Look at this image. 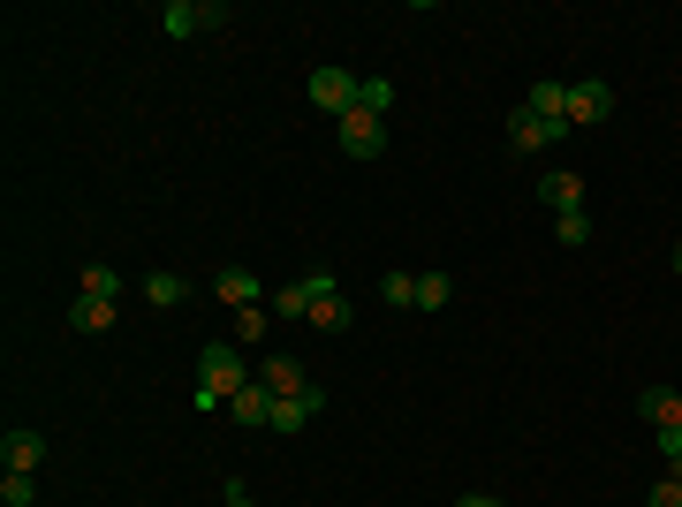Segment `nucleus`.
<instances>
[{"instance_id":"nucleus-1","label":"nucleus","mask_w":682,"mask_h":507,"mask_svg":"<svg viewBox=\"0 0 682 507\" xmlns=\"http://www.w3.org/2000/svg\"><path fill=\"white\" fill-rule=\"evenodd\" d=\"M235 386H251L243 348H235V341H205V348H198V402H205V409H228Z\"/></svg>"},{"instance_id":"nucleus-2","label":"nucleus","mask_w":682,"mask_h":507,"mask_svg":"<svg viewBox=\"0 0 682 507\" xmlns=\"http://www.w3.org/2000/svg\"><path fill=\"white\" fill-rule=\"evenodd\" d=\"M303 288H311V318H303V326H319V334H349V326H357V311H349L334 273H303Z\"/></svg>"},{"instance_id":"nucleus-3","label":"nucleus","mask_w":682,"mask_h":507,"mask_svg":"<svg viewBox=\"0 0 682 507\" xmlns=\"http://www.w3.org/2000/svg\"><path fill=\"white\" fill-rule=\"evenodd\" d=\"M357 84H364V77H349V69H334V61H319V69H311V107H319V114H349V107H357Z\"/></svg>"},{"instance_id":"nucleus-4","label":"nucleus","mask_w":682,"mask_h":507,"mask_svg":"<svg viewBox=\"0 0 682 507\" xmlns=\"http://www.w3.org/2000/svg\"><path fill=\"white\" fill-rule=\"evenodd\" d=\"M334 136H341L349 160H380V152H387V122H380V114H364V107H349V114L334 122Z\"/></svg>"},{"instance_id":"nucleus-5","label":"nucleus","mask_w":682,"mask_h":507,"mask_svg":"<svg viewBox=\"0 0 682 507\" xmlns=\"http://www.w3.org/2000/svg\"><path fill=\"white\" fill-rule=\"evenodd\" d=\"M213 23H228V8H220V0H205V8L168 0V8H160V31H168V39H198V31H213Z\"/></svg>"},{"instance_id":"nucleus-6","label":"nucleus","mask_w":682,"mask_h":507,"mask_svg":"<svg viewBox=\"0 0 682 507\" xmlns=\"http://www.w3.org/2000/svg\"><path fill=\"white\" fill-rule=\"evenodd\" d=\"M319 409H327V394H319V386H311V394H289V402H273V417H265V432L297 439V432H303L311 417H319Z\"/></svg>"},{"instance_id":"nucleus-7","label":"nucleus","mask_w":682,"mask_h":507,"mask_svg":"<svg viewBox=\"0 0 682 507\" xmlns=\"http://www.w3.org/2000/svg\"><path fill=\"white\" fill-rule=\"evenodd\" d=\"M606 114H614V84H599V77L569 84V129L576 122H606Z\"/></svg>"},{"instance_id":"nucleus-8","label":"nucleus","mask_w":682,"mask_h":507,"mask_svg":"<svg viewBox=\"0 0 682 507\" xmlns=\"http://www.w3.org/2000/svg\"><path fill=\"white\" fill-rule=\"evenodd\" d=\"M258 386H265L273 402H289V394H311V379H303L297 356H265V364H258Z\"/></svg>"},{"instance_id":"nucleus-9","label":"nucleus","mask_w":682,"mask_h":507,"mask_svg":"<svg viewBox=\"0 0 682 507\" xmlns=\"http://www.w3.org/2000/svg\"><path fill=\"white\" fill-rule=\"evenodd\" d=\"M228 417H235V424H243V432H258V424H265V417H273V394H265V386H235V394H228Z\"/></svg>"},{"instance_id":"nucleus-10","label":"nucleus","mask_w":682,"mask_h":507,"mask_svg":"<svg viewBox=\"0 0 682 507\" xmlns=\"http://www.w3.org/2000/svg\"><path fill=\"white\" fill-rule=\"evenodd\" d=\"M561 136H569V129L539 122V114H523V107L509 114V144H515V152H539V144H561Z\"/></svg>"},{"instance_id":"nucleus-11","label":"nucleus","mask_w":682,"mask_h":507,"mask_svg":"<svg viewBox=\"0 0 682 507\" xmlns=\"http://www.w3.org/2000/svg\"><path fill=\"white\" fill-rule=\"evenodd\" d=\"M523 114H539V122L569 129V84H531V91H523Z\"/></svg>"},{"instance_id":"nucleus-12","label":"nucleus","mask_w":682,"mask_h":507,"mask_svg":"<svg viewBox=\"0 0 682 507\" xmlns=\"http://www.w3.org/2000/svg\"><path fill=\"white\" fill-rule=\"evenodd\" d=\"M39 463H46L39 432H8V439H0V469H39Z\"/></svg>"},{"instance_id":"nucleus-13","label":"nucleus","mask_w":682,"mask_h":507,"mask_svg":"<svg viewBox=\"0 0 682 507\" xmlns=\"http://www.w3.org/2000/svg\"><path fill=\"white\" fill-rule=\"evenodd\" d=\"M539 197H546V205L554 212H584V174H546V182H539Z\"/></svg>"},{"instance_id":"nucleus-14","label":"nucleus","mask_w":682,"mask_h":507,"mask_svg":"<svg viewBox=\"0 0 682 507\" xmlns=\"http://www.w3.org/2000/svg\"><path fill=\"white\" fill-rule=\"evenodd\" d=\"M213 288H220V303H228V311H251V303H265V296H258V273H243V265H228Z\"/></svg>"},{"instance_id":"nucleus-15","label":"nucleus","mask_w":682,"mask_h":507,"mask_svg":"<svg viewBox=\"0 0 682 507\" xmlns=\"http://www.w3.org/2000/svg\"><path fill=\"white\" fill-rule=\"evenodd\" d=\"M265 326H273V303H251V311H235V318H228V341H235V348H258Z\"/></svg>"},{"instance_id":"nucleus-16","label":"nucleus","mask_w":682,"mask_h":507,"mask_svg":"<svg viewBox=\"0 0 682 507\" xmlns=\"http://www.w3.org/2000/svg\"><path fill=\"white\" fill-rule=\"evenodd\" d=\"M77 296H107V303H122V273H114V265H77Z\"/></svg>"},{"instance_id":"nucleus-17","label":"nucleus","mask_w":682,"mask_h":507,"mask_svg":"<svg viewBox=\"0 0 682 507\" xmlns=\"http://www.w3.org/2000/svg\"><path fill=\"white\" fill-rule=\"evenodd\" d=\"M69 326H77V334H107V326H114V303H107V296H77Z\"/></svg>"},{"instance_id":"nucleus-18","label":"nucleus","mask_w":682,"mask_h":507,"mask_svg":"<svg viewBox=\"0 0 682 507\" xmlns=\"http://www.w3.org/2000/svg\"><path fill=\"white\" fill-rule=\"evenodd\" d=\"M182 296H190V281H182V273H144V303H160V311H174Z\"/></svg>"},{"instance_id":"nucleus-19","label":"nucleus","mask_w":682,"mask_h":507,"mask_svg":"<svg viewBox=\"0 0 682 507\" xmlns=\"http://www.w3.org/2000/svg\"><path fill=\"white\" fill-rule=\"evenodd\" d=\"M554 235H561V251H584L592 243V212H554Z\"/></svg>"},{"instance_id":"nucleus-20","label":"nucleus","mask_w":682,"mask_h":507,"mask_svg":"<svg viewBox=\"0 0 682 507\" xmlns=\"http://www.w3.org/2000/svg\"><path fill=\"white\" fill-rule=\"evenodd\" d=\"M273 318H289V326H303V318H311V288H303V281H289V288L273 296Z\"/></svg>"},{"instance_id":"nucleus-21","label":"nucleus","mask_w":682,"mask_h":507,"mask_svg":"<svg viewBox=\"0 0 682 507\" xmlns=\"http://www.w3.org/2000/svg\"><path fill=\"white\" fill-rule=\"evenodd\" d=\"M380 296L394 311H418V273H380Z\"/></svg>"},{"instance_id":"nucleus-22","label":"nucleus","mask_w":682,"mask_h":507,"mask_svg":"<svg viewBox=\"0 0 682 507\" xmlns=\"http://www.w3.org/2000/svg\"><path fill=\"white\" fill-rule=\"evenodd\" d=\"M448 296H455L448 273H418V311H448Z\"/></svg>"},{"instance_id":"nucleus-23","label":"nucleus","mask_w":682,"mask_h":507,"mask_svg":"<svg viewBox=\"0 0 682 507\" xmlns=\"http://www.w3.org/2000/svg\"><path fill=\"white\" fill-rule=\"evenodd\" d=\"M357 107L387 122V107H394V84H387V77H364V84H357Z\"/></svg>"},{"instance_id":"nucleus-24","label":"nucleus","mask_w":682,"mask_h":507,"mask_svg":"<svg viewBox=\"0 0 682 507\" xmlns=\"http://www.w3.org/2000/svg\"><path fill=\"white\" fill-rule=\"evenodd\" d=\"M31 500H39L31 469H8V477H0V507H31Z\"/></svg>"},{"instance_id":"nucleus-25","label":"nucleus","mask_w":682,"mask_h":507,"mask_svg":"<svg viewBox=\"0 0 682 507\" xmlns=\"http://www.w3.org/2000/svg\"><path fill=\"white\" fill-rule=\"evenodd\" d=\"M644 507H682V477H675V469H668V477L652 485V500H644Z\"/></svg>"},{"instance_id":"nucleus-26","label":"nucleus","mask_w":682,"mask_h":507,"mask_svg":"<svg viewBox=\"0 0 682 507\" xmlns=\"http://www.w3.org/2000/svg\"><path fill=\"white\" fill-rule=\"evenodd\" d=\"M455 507H501V493H463Z\"/></svg>"},{"instance_id":"nucleus-27","label":"nucleus","mask_w":682,"mask_h":507,"mask_svg":"<svg viewBox=\"0 0 682 507\" xmlns=\"http://www.w3.org/2000/svg\"><path fill=\"white\" fill-rule=\"evenodd\" d=\"M220 507H258V500L243 493V485H228V500H220Z\"/></svg>"},{"instance_id":"nucleus-28","label":"nucleus","mask_w":682,"mask_h":507,"mask_svg":"<svg viewBox=\"0 0 682 507\" xmlns=\"http://www.w3.org/2000/svg\"><path fill=\"white\" fill-rule=\"evenodd\" d=\"M675 273H682V243H675Z\"/></svg>"},{"instance_id":"nucleus-29","label":"nucleus","mask_w":682,"mask_h":507,"mask_svg":"<svg viewBox=\"0 0 682 507\" xmlns=\"http://www.w3.org/2000/svg\"><path fill=\"white\" fill-rule=\"evenodd\" d=\"M675 477H682V463H675Z\"/></svg>"}]
</instances>
